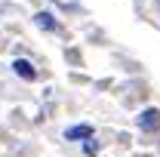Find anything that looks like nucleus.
I'll return each mask as SVG.
<instances>
[{
	"instance_id": "f257e3e1",
	"label": "nucleus",
	"mask_w": 160,
	"mask_h": 157,
	"mask_svg": "<svg viewBox=\"0 0 160 157\" xmlns=\"http://www.w3.org/2000/svg\"><path fill=\"white\" fill-rule=\"evenodd\" d=\"M136 126L142 133H160V108H145L136 117Z\"/></svg>"
},
{
	"instance_id": "20e7f679",
	"label": "nucleus",
	"mask_w": 160,
	"mask_h": 157,
	"mask_svg": "<svg viewBox=\"0 0 160 157\" xmlns=\"http://www.w3.org/2000/svg\"><path fill=\"white\" fill-rule=\"evenodd\" d=\"M34 22H37L40 31H49V34H52V31H59V22H56V16H52V13H37V16H34Z\"/></svg>"
},
{
	"instance_id": "7ed1b4c3",
	"label": "nucleus",
	"mask_w": 160,
	"mask_h": 157,
	"mask_svg": "<svg viewBox=\"0 0 160 157\" xmlns=\"http://www.w3.org/2000/svg\"><path fill=\"white\" fill-rule=\"evenodd\" d=\"M89 136H96L89 123H77V126H68L65 129V139L68 142H83V139H89Z\"/></svg>"
},
{
	"instance_id": "f03ea898",
	"label": "nucleus",
	"mask_w": 160,
	"mask_h": 157,
	"mask_svg": "<svg viewBox=\"0 0 160 157\" xmlns=\"http://www.w3.org/2000/svg\"><path fill=\"white\" fill-rule=\"evenodd\" d=\"M12 71H16V77L28 80V83H34V80H37V68H34L28 59H16V62H12Z\"/></svg>"
},
{
	"instance_id": "39448f33",
	"label": "nucleus",
	"mask_w": 160,
	"mask_h": 157,
	"mask_svg": "<svg viewBox=\"0 0 160 157\" xmlns=\"http://www.w3.org/2000/svg\"><path fill=\"white\" fill-rule=\"evenodd\" d=\"M99 148H102V145H99V139H96V136L83 139V154H86V157H96V154H99Z\"/></svg>"
}]
</instances>
